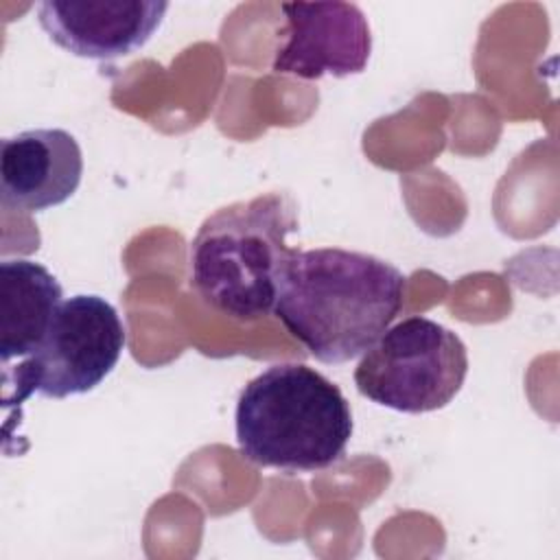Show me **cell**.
Listing matches in <instances>:
<instances>
[{"label": "cell", "instance_id": "2", "mask_svg": "<svg viewBox=\"0 0 560 560\" xmlns=\"http://www.w3.org/2000/svg\"><path fill=\"white\" fill-rule=\"evenodd\" d=\"M236 444L245 459L287 475L337 464L352 438L341 389L304 363H276L238 394Z\"/></svg>", "mask_w": 560, "mask_h": 560}, {"label": "cell", "instance_id": "8", "mask_svg": "<svg viewBox=\"0 0 560 560\" xmlns=\"http://www.w3.org/2000/svg\"><path fill=\"white\" fill-rule=\"evenodd\" d=\"M83 175L77 138L66 129H28L0 147V197L4 208L42 212L68 201Z\"/></svg>", "mask_w": 560, "mask_h": 560}, {"label": "cell", "instance_id": "9", "mask_svg": "<svg viewBox=\"0 0 560 560\" xmlns=\"http://www.w3.org/2000/svg\"><path fill=\"white\" fill-rule=\"evenodd\" d=\"M59 304L61 284L44 265L26 258L0 262L2 365L37 352Z\"/></svg>", "mask_w": 560, "mask_h": 560}, {"label": "cell", "instance_id": "1", "mask_svg": "<svg viewBox=\"0 0 560 560\" xmlns=\"http://www.w3.org/2000/svg\"><path fill=\"white\" fill-rule=\"evenodd\" d=\"M405 273L383 258L339 247L295 252L273 315L322 363L370 350L400 313Z\"/></svg>", "mask_w": 560, "mask_h": 560}, {"label": "cell", "instance_id": "3", "mask_svg": "<svg viewBox=\"0 0 560 560\" xmlns=\"http://www.w3.org/2000/svg\"><path fill=\"white\" fill-rule=\"evenodd\" d=\"M298 208L287 192H265L210 214L190 241V287L214 311L256 322L273 313Z\"/></svg>", "mask_w": 560, "mask_h": 560}, {"label": "cell", "instance_id": "5", "mask_svg": "<svg viewBox=\"0 0 560 560\" xmlns=\"http://www.w3.org/2000/svg\"><path fill=\"white\" fill-rule=\"evenodd\" d=\"M127 343L118 311L101 295H72L59 304L50 328L31 357L4 374L15 394L7 402H22L31 394L68 398L88 394L116 368Z\"/></svg>", "mask_w": 560, "mask_h": 560}, {"label": "cell", "instance_id": "7", "mask_svg": "<svg viewBox=\"0 0 560 560\" xmlns=\"http://www.w3.org/2000/svg\"><path fill=\"white\" fill-rule=\"evenodd\" d=\"M168 2L46 0L39 26L59 48L85 59H116L140 50L162 24Z\"/></svg>", "mask_w": 560, "mask_h": 560}, {"label": "cell", "instance_id": "6", "mask_svg": "<svg viewBox=\"0 0 560 560\" xmlns=\"http://www.w3.org/2000/svg\"><path fill=\"white\" fill-rule=\"evenodd\" d=\"M284 44L271 70L298 79L350 77L365 70L372 35L363 11L352 2H284Z\"/></svg>", "mask_w": 560, "mask_h": 560}, {"label": "cell", "instance_id": "4", "mask_svg": "<svg viewBox=\"0 0 560 560\" xmlns=\"http://www.w3.org/2000/svg\"><path fill=\"white\" fill-rule=\"evenodd\" d=\"M468 374V350L446 326L413 315L387 328L363 352L354 385L372 402L402 411L427 413L446 407Z\"/></svg>", "mask_w": 560, "mask_h": 560}]
</instances>
